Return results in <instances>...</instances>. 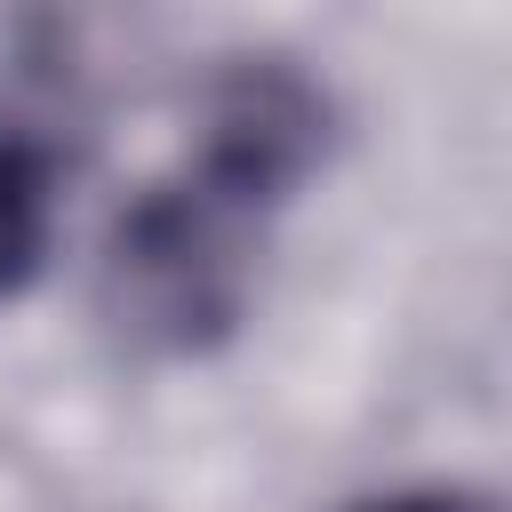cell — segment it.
Here are the masks:
<instances>
[{"instance_id": "obj_3", "label": "cell", "mask_w": 512, "mask_h": 512, "mask_svg": "<svg viewBox=\"0 0 512 512\" xmlns=\"http://www.w3.org/2000/svg\"><path fill=\"white\" fill-rule=\"evenodd\" d=\"M352 512H488V504L448 496V488H400V496H376V504H352Z\"/></svg>"}, {"instance_id": "obj_2", "label": "cell", "mask_w": 512, "mask_h": 512, "mask_svg": "<svg viewBox=\"0 0 512 512\" xmlns=\"http://www.w3.org/2000/svg\"><path fill=\"white\" fill-rule=\"evenodd\" d=\"M56 240V152L0 120V304L24 296Z\"/></svg>"}, {"instance_id": "obj_1", "label": "cell", "mask_w": 512, "mask_h": 512, "mask_svg": "<svg viewBox=\"0 0 512 512\" xmlns=\"http://www.w3.org/2000/svg\"><path fill=\"white\" fill-rule=\"evenodd\" d=\"M320 152L328 96L296 64H232L200 104L192 152L120 208L96 256L104 328L144 360H192L224 344L248 312L264 224L296 200Z\"/></svg>"}]
</instances>
